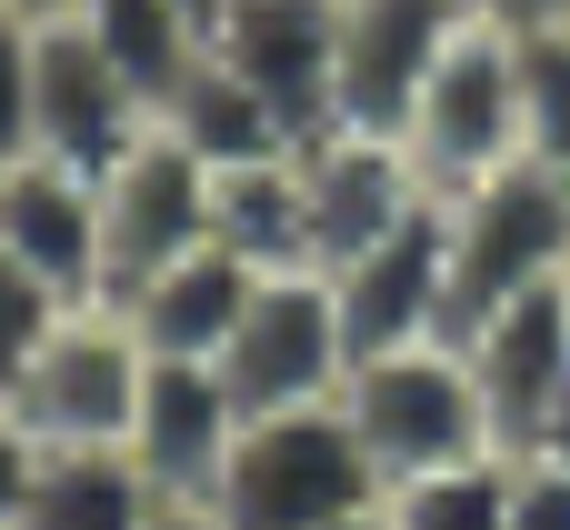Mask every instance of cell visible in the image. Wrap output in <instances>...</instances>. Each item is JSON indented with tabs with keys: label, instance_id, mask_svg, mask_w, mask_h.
Returning <instances> with one entry per match:
<instances>
[{
	"label": "cell",
	"instance_id": "6da1fadb",
	"mask_svg": "<svg viewBox=\"0 0 570 530\" xmlns=\"http://www.w3.org/2000/svg\"><path fill=\"white\" fill-rule=\"evenodd\" d=\"M200 511L220 530H341L361 511H381V471H371L341 401L261 411V421H240V441L220 461V491Z\"/></svg>",
	"mask_w": 570,
	"mask_h": 530
},
{
	"label": "cell",
	"instance_id": "7a4b0ae2",
	"mask_svg": "<svg viewBox=\"0 0 570 530\" xmlns=\"http://www.w3.org/2000/svg\"><path fill=\"white\" fill-rule=\"evenodd\" d=\"M341 411H351V431H361V451L381 471V501L401 481H431V471H461V461H501L461 341H411V351L351 361Z\"/></svg>",
	"mask_w": 570,
	"mask_h": 530
},
{
	"label": "cell",
	"instance_id": "3957f363",
	"mask_svg": "<svg viewBox=\"0 0 570 530\" xmlns=\"http://www.w3.org/2000/svg\"><path fill=\"white\" fill-rule=\"evenodd\" d=\"M401 150L431 180V200H461V190H481L491 170L521 160V30L501 10H471V30L431 70V90L411 100Z\"/></svg>",
	"mask_w": 570,
	"mask_h": 530
},
{
	"label": "cell",
	"instance_id": "277c9868",
	"mask_svg": "<svg viewBox=\"0 0 570 530\" xmlns=\"http://www.w3.org/2000/svg\"><path fill=\"white\" fill-rule=\"evenodd\" d=\"M451 210V341L481 331L501 301L570 281V180L541 160H511L491 170L481 190L441 200Z\"/></svg>",
	"mask_w": 570,
	"mask_h": 530
},
{
	"label": "cell",
	"instance_id": "5b68a950",
	"mask_svg": "<svg viewBox=\"0 0 570 530\" xmlns=\"http://www.w3.org/2000/svg\"><path fill=\"white\" fill-rule=\"evenodd\" d=\"M140 381H150V351H140V331H130V311H120V301H80V311H60V331H50L40 361L20 371L10 411H20L50 451H130Z\"/></svg>",
	"mask_w": 570,
	"mask_h": 530
},
{
	"label": "cell",
	"instance_id": "8992f818",
	"mask_svg": "<svg viewBox=\"0 0 570 530\" xmlns=\"http://www.w3.org/2000/svg\"><path fill=\"white\" fill-rule=\"evenodd\" d=\"M351 361L361 351H351L331 271H271L250 291L230 351H220V381H230L240 421H261V411H321V401H341Z\"/></svg>",
	"mask_w": 570,
	"mask_h": 530
},
{
	"label": "cell",
	"instance_id": "52a82bcc",
	"mask_svg": "<svg viewBox=\"0 0 570 530\" xmlns=\"http://www.w3.org/2000/svg\"><path fill=\"white\" fill-rule=\"evenodd\" d=\"M461 361L481 381V411H491L501 461L561 451V421H570V281H541V291L501 301L481 331H461Z\"/></svg>",
	"mask_w": 570,
	"mask_h": 530
},
{
	"label": "cell",
	"instance_id": "ba28073f",
	"mask_svg": "<svg viewBox=\"0 0 570 530\" xmlns=\"http://www.w3.org/2000/svg\"><path fill=\"white\" fill-rule=\"evenodd\" d=\"M210 190L220 170L180 140V130H140L110 170H100V251H110V301L140 291L150 271H170L180 251L210 241Z\"/></svg>",
	"mask_w": 570,
	"mask_h": 530
},
{
	"label": "cell",
	"instance_id": "9c48e42d",
	"mask_svg": "<svg viewBox=\"0 0 570 530\" xmlns=\"http://www.w3.org/2000/svg\"><path fill=\"white\" fill-rule=\"evenodd\" d=\"M210 50L281 110L291 140L341 130V0H220Z\"/></svg>",
	"mask_w": 570,
	"mask_h": 530
},
{
	"label": "cell",
	"instance_id": "30bf717a",
	"mask_svg": "<svg viewBox=\"0 0 570 530\" xmlns=\"http://www.w3.org/2000/svg\"><path fill=\"white\" fill-rule=\"evenodd\" d=\"M481 0H341V130L401 140L411 100L451 60Z\"/></svg>",
	"mask_w": 570,
	"mask_h": 530
},
{
	"label": "cell",
	"instance_id": "8fae6325",
	"mask_svg": "<svg viewBox=\"0 0 570 530\" xmlns=\"http://www.w3.org/2000/svg\"><path fill=\"white\" fill-rule=\"evenodd\" d=\"M160 110L140 100V80L80 30V20H40V60H30V150L110 170Z\"/></svg>",
	"mask_w": 570,
	"mask_h": 530
},
{
	"label": "cell",
	"instance_id": "7c38bea8",
	"mask_svg": "<svg viewBox=\"0 0 570 530\" xmlns=\"http://www.w3.org/2000/svg\"><path fill=\"white\" fill-rule=\"evenodd\" d=\"M331 291H341V321H351L361 361L411 351V341H451V210L421 200L391 241H371L361 261H341Z\"/></svg>",
	"mask_w": 570,
	"mask_h": 530
},
{
	"label": "cell",
	"instance_id": "4fadbf2b",
	"mask_svg": "<svg viewBox=\"0 0 570 530\" xmlns=\"http://www.w3.org/2000/svg\"><path fill=\"white\" fill-rule=\"evenodd\" d=\"M301 180H311V261L321 271L361 261L371 241H391L431 200V180L411 170V150L381 140V130H321V140H301Z\"/></svg>",
	"mask_w": 570,
	"mask_h": 530
},
{
	"label": "cell",
	"instance_id": "5bb4252c",
	"mask_svg": "<svg viewBox=\"0 0 570 530\" xmlns=\"http://www.w3.org/2000/svg\"><path fill=\"white\" fill-rule=\"evenodd\" d=\"M0 241L60 291V301H110V251H100V170L20 150L0 160Z\"/></svg>",
	"mask_w": 570,
	"mask_h": 530
},
{
	"label": "cell",
	"instance_id": "9a60e30c",
	"mask_svg": "<svg viewBox=\"0 0 570 530\" xmlns=\"http://www.w3.org/2000/svg\"><path fill=\"white\" fill-rule=\"evenodd\" d=\"M230 441H240V401H230V381H220L210 361H150V381H140V421H130V461H140V481H150L160 501L200 511V501L220 491Z\"/></svg>",
	"mask_w": 570,
	"mask_h": 530
},
{
	"label": "cell",
	"instance_id": "2e32d148",
	"mask_svg": "<svg viewBox=\"0 0 570 530\" xmlns=\"http://www.w3.org/2000/svg\"><path fill=\"white\" fill-rule=\"evenodd\" d=\"M261 281H271V271H250L240 251L200 241V251H180L170 271H150L140 291H120V311H130V331H140L150 361H210V371H220V351H230V331H240V311H250Z\"/></svg>",
	"mask_w": 570,
	"mask_h": 530
},
{
	"label": "cell",
	"instance_id": "e0dca14e",
	"mask_svg": "<svg viewBox=\"0 0 570 530\" xmlns=\"http://www.w3.org/2000/svg\"><path fill=\"white\" fill-rule=\"evenodd\" d=\"M210 241L240 251L250 271H321V261H311V180H301V150H271V160L220 170V190H210Z\"/></svg>",
	"mask_w": 570,
	"mask_h": 530
},
{
	"label": "cell",
	"instance_id": "ac0fdd59",
	"mask_svg": "<svg viewBox=\"0 0 570 530\" xmlns=\"http://www.w3.org/2000/svg\"><path fill=\"white\" fill-rule=\"evenodd\" d=\"M160 130H180V140L210 160V170H240V160L301 150V140L281 130V110H271V100H261V90H250V80H240L220 50H200V60H190V80L160 100Z\"/></svg>",
	"mask_w": 570,
	"mask_h": 530
},
{
	"label": "cell",
	"instance_id": "d6986e66",
	"mask_svg": "<svg viewBox=\"0 0 570 530\" xmlns=\"http://www.w3.org/2000/svg\"><path fill=\"white\" fill-rule=\"evenodd\" d=\"M150 521H160V491L140 481L130 451H50L30 481V511H20V530H150Z\"/></svg>",
	"mask_w": 570,
	"mask_h": 530
},
{
	"label": "cell",
	"instance_id": "ffe728a7",
	"mask_svg": "<svg viewBox=\"0 0 570 530\" xmlns=\"http://www.w3.org/2000/svg\"><path fill=\"white\" fill-rule=\"evenodd\" d=\"M80 30L140 80L150 110H160V100L190 80V60L210 50V10H200V0H80Z\"/></svg>",
	"mask_w": 570,
	"mask_h": 530
},
{
	"label": "cell",
	"instance_id": "44dd1931",
	"mask_svg": "<svg viewBox=\"0 0 570 530\" xmlns=\"http://www.w3.org/2000/svg\"><path fill=\"white\" fill-rule=\"evenodd\" d=\"M521 30V160L570 180V20H511Z\"/></svg>",
	"mask_w": 570,
	"mask_h": 530
},
{
	"label": "cell",
	"instance_id": "7402d4cb",
	"mask_svg": "<svg viewBox=\"0 0 570 530\" xmlns=\"http://www.w3.org/2000/svg\"><path fill=\"white\" fill-rule=\"evenodd\" d=\"M381 511H391V530H501V511H511V461H461V471L401 481Z\"/></svg>",
	"mask_w": 570,
	"mask_h": 530
},
{
	"label": "cell",
	"instance_id": "603a6c76",
	"mask_svg": "<svg viewBox=\"0 0 570 530\" xmlns=\"http://www.w3.org/2000/svg\"><path fill=\"white\" fill-rule=\"evenodd\" d=\"M60 311H80V301H60L30 261L0 241V401H10V391H20V371L40 361V341L60 331Z\"/></svg>",
	"mask_w": 570,
	"mask_h": 530
},
{
	"label": "cell",
	"instance_id": "cb8c5ba5",
	"mask_svg": "<svg viewBox=\"0 0 570 530\" xmlns=\"http://www.w3.org/2000/svg\"><path fill=\"white\" fill-rule=\"evenodd\" d=\"M30 60H40V20L0 0V160L30 150Z\"/></svg>",
	"mask_w": 570,
	"mask_h": 530
},
{
	"label": "cell",
	"instance_id": "d4e9b609",
	"mask_svg": "<svg viewBox=\"0 0 570 530\" xmlns=\"http://www.w3.org/2000/svg\"><path fill=\"white\" fill-rule=\"evenodd\" d=\"M501 530H570V451L511 461V511H501Z\"/></svg>",
	"mask_w": 570,
	"mask_h": 530
},
{
	"label": "cell",
	"instance_id": "484cf974",
	"mask_svg": "<svg viewBox=\"0 0 570 530\" xmlns=\"http://www.w3.org/2000/svg\"><path fill=\"white\" fill-rule=\"evenodd\" d=\"M40 461H50V441L0 401V530H20V511H30V481H40Z\"/></svg>",
	"mask_w": 570,
	"mask_h": 530
},
{
	"label": "cell",
	"instance_id": "4316f807",
	"mask_svg": "<svg viewBox=\"0 0 570 530\" xmlns=\"http://www.w3.org/2000/svg\"><path fill=\"white\" fill-rule=\"evenodd\" d=\"M481 10H501V20H570V0H481Z\"/></svg>",
	"mask_w": 570,
	"mask_h": 530
},
{
	"label": "cell",
	"instance_id": "83f0119b",
	"mask_svg": "<svg viewBox=\"0 0 570 530\" xmlns=\"http://www.w3.org/2000/svg\"><path fill=\"white\" fill-rule=\"evenodd\" d=\"M150 530H220V521H210V511H180V501H160V521H150Z\"/></svg>",
	"mask_w": 570,
	"mask_h": 530
},
{
	"label": "cell",
	"instance_id": "f1b7e54d",
	"mask_svg": "<svg viewBox=\"0 0 570 530\" xmlns=\"http://www.w3.org/2000/svg\"><path fill=\"white\" fill-rule=\"evenodd\" d=\"M10 10H30V20H80V0H10Z\"/></svg>",
	"mask_w": 570,
	"mask_h": 530
},
{
	"label": "cell",
	"instance_id": "f546056e",
	"mask_svg": "<svg viewBox=\"0 0 570 530\" xmlns=\"http://www.w3.org/2000/svg\"><path fill=\"white\" fill-rule=\"evenodd\" d=\"M341 530H391V511H361V521H341Z\"/></svg>",
	"mask_w": 570,
	"mask_h": 530
},
{
	"label": "cell",
	"instance_id": "4dcf8cb0",
	"mask_svg": "<svg viewBox=\"0 0 570 530\" xmlns=\"http://www.w3.org/2000/svg\"><path fill=\"white\" fill-rule=\"evenodd\" d=\"M561 451H570V421H561Z\"/></svg>",
	"mask_w": 570,
	"mask_h": 530
}]
</instances>
